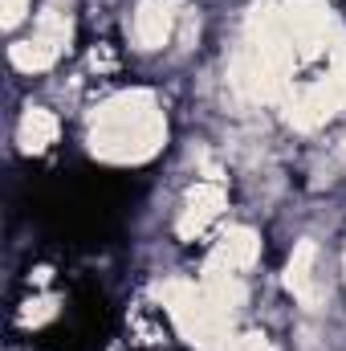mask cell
Segmentation results:
<instances>
[{
	"instance_id": "cell-1",
	"label": "cell",
	"mask_w": 346,
	"mask_h": 351,
	"mask_svg": "<svg viewBox=\"0 0 346 351\" xmlns=\"http://www.w3.org/2000/svg\"><path fill=\"white\" fill-rule=\"evenodd\" d=\"M163 135H168L163 110L155 106V98L147 90L114 94L110 102H102L94 110V123H90V147H94V156L114 160V164L151 160L159 152Z\"/></svg>"
},
{
	"instance_id": "cell-2",
	"label": "cell",
	"mask_w": 346,
	"mask_h": 351,
	"mask_svg": "<svg viewBox=\"0 0 346 351\" xmlns=\"http://www.w3.org/2000/svg\"><path fill=\"white\" fill-rule=\"evenodd\" d=\"M281 12H285V25H289L297 58H318L326 49L334 53V45L343 41L338 21H334L330 4H322V0H289Z\"/></svg>"
},
{
	"instance_id": "cell-3",
	"label": "cell",
	"mask_w": 346,
	"mask_h": 351,
	"mask_svg": "<svg viewBox=\"0 0 346 351\" xmlns=\"http://www.w3.org/2000/svg\"><path fill=\"white\" fill-rule=\"evenodd\" d=\"M66 45H70V16L57 12V8H45V12L37 16L33 37H29V41H16V45L8 49V58H12L16 70L37 74V70H49V66L62 58Z\"/></svg>"
},
{
	"instance_id": "cell-4",
	"label": "cell",
	"mask_w": 346,
	"mask_h": 351,
	"mask_svg": "<svg viewBox=\"0 0 346 351\" xmlns=\"http://www.w3.org/2000/svg\"><path fill=\"white\" fill-rule=\"evenodd\" d=\"M346 106V86L334 78V74H326V78H318L314 86H306L293 102H289V127H297V131H314V127H322L326 119H334L338 110Z\"/></svg>"
},
{
	"instance_id": "cell-5",
	"label": "cell",
	"mask_w": 346,
	"mask_h": 351,
	"mask_svg": "<svg viewBox=\"0 0 346 351\" xmlns=\"http://www.w3.org/2000/svg\"><path fill=\"white\" fill-rule=\"evenodd\" d=\"M257 254H261V241L253 229H228L216 241L208 265H204V278H241L245 269H253Z\"/></svg>"
},
{
	"instance_id": "cell-6",
	"label": "cell",
	"mask_w": 346,
	"mask_h": 351,
	"mask_svg": "<svg viewBox=\"0 0 346 351\" xmlns=\"http://www.w3.org/2000/svg\"><path fill=\"white\" fill-rule=\"evenodd\" d=\"M175 0H139L135 16H131V37L139 49H163L172 41L175 29Z\"/></svg>"
},
{
	"instance_id": "cell-7",
	"label": "cell",
	"mask_w": 346,
	"mask_h": 351,
	"mask_svg": "<svg viewBox=\"0 0 346 351\" xmlns=\"http://www.w3.org/2000/svg\"><path fill=\"white\" fill-rule=\"evenodd\" d=\"M228 204V196H224V188L216 184V180H200L191 192H187V204H183V217H179V237L183 241H191V237H200L216 217H220V208Z\"/></svg>"
},
{
	"instance_id": "cell-8",
	"label": "cell",
	"mask_w": 346,
	"mask_h": 351,
	"mask_svg": "<svg viewBox=\"0 0 346 351\" xmlns=\"http://www.w3.org/2000/svg\"><path fill=\"white\" fill-rule=\"evenodd\" d=\"M314 258H318L314 241H297L293 258H289V265H285V286H289V294H293V298H302L306 306H314V302H318V286H314Z\"/></svg>"
},
{
	"instance_id": "cell-9",
	"label": "cell",
	"mask_w": 346,
	"mask_h": 351,
	"mask_svg": "<svg viewBox=\"0 0 346 351\" xmlns=\"http://www.w3.org/2000/svg\"><path fill=\"white\" fill-rule=\"evenodd\" d=\"M16 139L25 152H45L53 139H57V119L45 110V106H29L21 114V127H16Z\"/></svg>"
},
{
	"instance_id": "cell-10",
	"label": "cell",
	"mask_w": 346,
	"mask_h": 351,
	"mask_svg": "<svg viewBox=\"0 0 346 351\" xmlns=\"http://www.w3.org/2000/svg\"><path fill=\"white\" fill-rule=\"evenodd\" d=\"M53 315H57V302H53V298H33V302H25L21 323H25V327H41V323L53 319Z\"/></svg>"
},
{
	"instance_id": "cell-11",
	"label": "cell",
	"mask_w": 346,
	"mask_h": 351,
	"mask_svg": "<svg viewBox=\"0 0 346 351\" xmlns=\"http://www.w3.org/2000/svg\"><path fill=\"white\" fill-rule=\"evenodd\" d=\"M216 351H273V343H269L261 331H249V335H232V339H224Z\"/></svg>"
},
{
	"instance_id": "cell-12",
	"label": "cell",
	"mask_w": 346,
	"mask_h": 351,
	"mask_svg": "<svg viewBox=\"0 0 346 351\" xmlns=\"http://www.w3.org/2000/svg\"><path fill=\"white\" fill-rule=\"evenodd\" d=\"M29 4H33V0H0V25H4V29H16V25L29 16Z\"/></svg>"
}]
</instances>
